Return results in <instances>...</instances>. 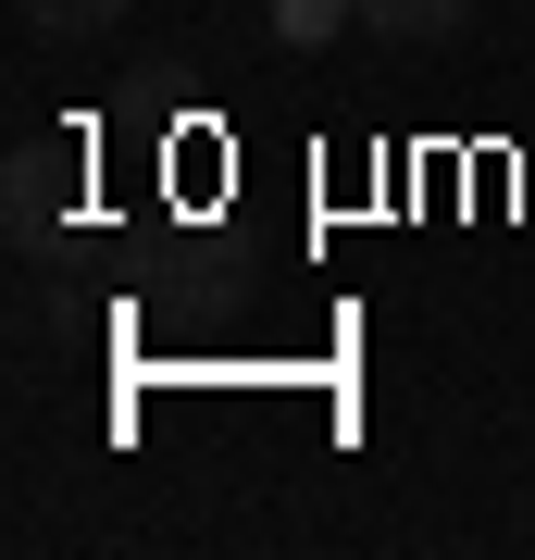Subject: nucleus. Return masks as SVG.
<instances>
[{"label":"nucleus","instance_id":"nucleus-2","mask_svg":"<svg viewBox=\"0 0 535 560\" xmlns=\"http://www.w3.org/2000/svg\"><path fill=\"white\" fill-rule=\"evenodd\" d=\"M361 13H374V38H398V50H437V38L474 25V0H361Z\"/></svg>","mask_w":535,"mask_h":560},{"label":"nucleus","instance_id":"nucleus-3","mask_svg":"<svg viewBox=\"0 0 535 560\" xmlns=\"http://www.w3.org/2000/svg\"><path fill=\"white\" fill-rule=\"evenodd\" d=\"M25 25H38V38H113L125 13H138V0H13Z\"/></svg>","mask_w":535,"mask_h":560},{"label":"nucleus","instance_id":"nucleus-5","mask_svg":"<svg viewBox=\"0 0 535 560\" xmlns=\"http://www.w3.org/2000/svg\"><path fill=\"white\" fill-rule=\"evenodd\" d=\"M523 13H535V0H523Z\"/></svg>","mask_w":535,"mask_h":560},{"label":"nucleus","instance_id":"nucleus-1","mask_svg":"<svg viewBox=\"0 0 535 560\" xmlns=\"http://www.w3.org/2000/svg\"><path fill=\"white\" fill-rule=\"evenodd\" d=\"M0 224H13V249H38L62 224V138H25L13 150V187H0Z\"/></svg>","mask_w":535,"mask_h":560},{"label":"nucleus","instance_id":"nucleus-4","mask_svg":"<svg viewBox=\"0 0 535 560\" xmlns=\"http://www.w3.org/2000/svg\"><path fill=\"white\" fill-rule=\"evenodd\" d=\"M261 13H275V38H287V50H324V38L361 13V0H261Z\"/></svg>","mask_w":535,"mask_h":560}]
</instances>
